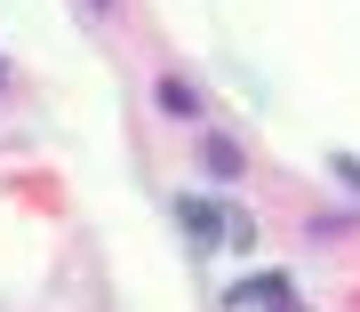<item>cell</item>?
<instances>
[{"mask_svg": "<svg viewBox=\"0 0 360 312\" xmlns=\"http://www.w3.org/2000/svg\"><path fill=\"white\" fill-rule=\"evenodd\" d=\"M176 216H184V233H193L200 248H217V240H232V248H248V216H240V208H217V200H184L176 208Z\"/></svg>", "mask_w": 360, "mask_h": 312, "instance_id": "1", "label": "cell"}, {"mask_svg": "<svg viewBox=\"0 0 360 312\" xmlns=\"http://www.w3.org/2000/svg\"><path fill=\"white\" fill-rule=\"evenodd\" d=\"M296 288H288V273H257V280H240L232 288V304H288Z\"/></svg>", "mask_w": 360, "mask_h": 312, "instance_id": "2", "label": "cell"}, {"mask_svg": "<svg viewBox=\"0 0 360 312\" xmlns=\"http://www.w3.org/2000/svg\"><path fill=\"white\" fill-rule=\"evenodd\" d=\"M200 169L208 176H240V144L232 136H200Z\"/></svg>", "mask_w": 360, "mask_h": 312, "instance_id": "3", "label": "cell"}, {"mask_svg": "<svg viewBox=\"0 0 360 312\" xmlns=\"http://www.w3.org/2000/svg\"><path fill=\"white\" fill-rule=\"evenodd\" d=\"M328 169H336V176H345V184H352V193H360V160H352V152H336V160H328Z\"/></svg>", "mask_w": 360, "mask_h": 312, "instance_id": "4", "label": "cell"}, {"mask_svg": "<svg viewBox=\"0 0 360 312\" xmlns=\"http://www.w3.org/2000/svg\"><path fill=\"white\" fill-rule=\"evenodd\" d=\"M272 312H304V304H296V297H288V304H272Z\"/></svg>", "mask_w": 360, "mask_h": 312, "instance_id": "5", "label": "cell"}, {"mask_svg": "<svg viewBox=\"0 0 360 312\" xmlns=\"http://www.w3.org/2000/svg\"><path fill=\"white\" fill-rule=\"evenodd\" d=\"M89 8H96V16H104V8H112V0H89Z\"/></svg>", "mask_w": 360, "mask_h": 312, "instance_id": "6", "label": "cell"}, {"mask_svg": "<svg viewBox=\"0 0 360 312\" xmlns=\"http://www.w3.org/2000/svg\"><path fill=\"white\" fill-rule=\"evenodd\" d=\"M0 80H8V65H0Z\"/></svg>", "mask_w": 360, "mask_h": 312, "instance_id": "7", "label": "cell"}]
</instances>
